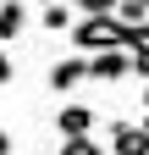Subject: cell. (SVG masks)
I'll use <instances>...</instances> for the list:
<instances>
[{
  "label": "cell",
  "mask_w": 149,
  "mask_h": 155,
  "mask_svg": "<svg viewBox=\"0 0 149 155\" xmlns=\"http://www.w3.org/2000/svg\"><path fill=\"white\" fill-rule=\"evenodd\" d=\"M83 72H88V78H100V83H116V78H133V55H127V50L83 55Z\"/></svg>",
  "instance_id": "obj_1"
},
{
  "label": "cell",
  "mask_w": 149,
  "mask_h": 155,
  "mask_svg": "<svg viewBox=\"0 0 149 155\" xmlns=\"http://www.w3.org/2000/svg\"><path fill=\"white\" fill-rule=\"evenodd\" d=\"M105 155H149V133L138 122H110V150Z\"/></svg>",
  "instance_id": "obj_2"
},
{
  "label": "cell",
  "mask_w": 149,
  "mask_h": 155,
  "mask_svg": "<svg viewBox=\"0 0 149 155\" xmlns=\"http://www.w3.org/2000/svg\"><path fill=\"white\" fill-rule=\"evenodd\" d=\"M55 133H61V139H88V133H94V111L88 105H61L55 111Z\"/></svg>",
  "instance_id": "obj_3"
},
{
  "label": "cell",
  "mask_w": 149,
  "mask_h": 155,
  "mask_svg": "<svg viewBox=\"0 0 149 155\" xmlns=\"http://www.w3.org/2000/svg\"><path fill=\"white\" fill-rule=\"evenodd\" d=\"M83 78H88V72H83V55H66V61H55V67H50L44 83H50L55 94H66V89H78Z\"/></svg>",
  "instance_id": "obj_4"
},
{
  "label": "cell",
  "mask_w": 149,
  "mask_h": 155,
  "mask_svg": "<svg viewBox=\"0 0 149 155\" xmlns=\"http://www.w3.org/2000/svg\"><path fill=\"white\" fill-rule=\"evenodd\" d=\"M22 28H28V6L22 0H0V45H11Z\"/></svg>",
  "instance_id": "obj_5"
},
{
  "label": "cell",
  "mask_w": 149,
  "mask_h": 155,
  "mask_svg": "<svg viewBox=\"0 0 149 155\" xmlns=\"http://www.w3.org/2000/svg\"><path fill=\"white\" fill-rule=\"evenodd\" d=\"M39 28H44V33H66V28H72V6H66V0H55V6H44Z\"/></svg>",
  "instance_id": "obj_6"
},
{
  "label": "cell",
  "mask_w": 149,
  "mask_h": 155,
  "mask_svg": "<svg viewBox=\"0 0 149 155\" xmlns=\"http://www.w3.org/2000/svg\"><path fill=\"white\" fill-rule=\"evenodd\" d=\"M61 155H105V144L88 133V139H61Z\"/></svg>",
  "instance_id": "obj_7"
},
{
  "label": "cell",
  "mask_w": 149,
  "mask_h": 155,
  "mask_svg": "<svg viewBox=\"0 0 149 155\" xmlns=\"http://www.w3.org/2000/svg\"><path fill=\"white\" fill-rule=\"evenodd\" d=\"M127 55H133V72H138V78H149V39H144V45H133Z\"/></svg>",
  "instance_id": "obj_8"
},
{
  "label": "cell",
  "mask_w": 149,
  "mask_h": 155,
  "mask_svg": "<svg viewBox=\"0 0 149 155\" xmlns=\"http://www.w3.org/2000/svg\"><path fill=\"white\" fill-rule=\"evenodd\" d=\"M6 83H17V61H11L6 50H0V89H6Z\"/></svg>",
  "instance_id": "obj_9"
},
{
  "label": "cell",
  "mask_w": 149,
  "mask_h": 155,
  "mask_svg": "<svg viewBox=\"0 0 149 155\" xmlns=\"http://www.w3.org/2000/svg\"><path fill=\"white\" fill-rule=\"evenodd\" d=\"M0 155H11V133L6 127H0Z\"/></svg>",
  "instance_id": "obj_10"
},
{
  "label": "cell",
  "mask_w": 149,
  "mask_h": 155,
  "mask_svg": "<svg viewBox=\"0 0 149 155\" xmlns=\"http://www.w3.org/2000/svg\"><path fill=\"white\" fill-rule=\"evenodd\" d=\"M144 111H149V83H144Z\"/></svg>",
  "instance_id": "obj_11"
},
{
  "label": "cell",
  "mask_w": 149,
  "mask_h": 155,
  "mask_svg": "<svg viewBox=\"0 0 149 155\" xmlns=\"http://www.w3.org/2000/svg\"><path fill=\"white\" fill-rule=\"evenodd\" d=\"M138 127H144V133H149V111H144V122H138Z\"/></svg>",
  "instance_id": "obj_12"
},
{
  "label": "cell",
  "mask_w": 149,
  "mask_h": 155,
  "mask_svg": "<svg viewBox=\"0 0 149 155\" xmlns=\"http://www.w3.org/2000/svg\"><path fill=\"white\" fill-rule=\"evenodd\" d=\"M39 6H55V0H39Z\"/></svg>",
  "instance_id": "obj_13"
},
{
  "label": "cell",
  "mask_w": 149,
  "mask_h": 155,
  "mask_svg": "<svg viewBox=\"0 0 149 155\" xmlns=\"http://www.w3.org/2000/svg\"><path fill=\"white\" fill-rule=\"evenodd\" d=\"M144 6H149V0H144Z\"/></svg>",
  "instance_id": "obj_14"
}]
</instances>
